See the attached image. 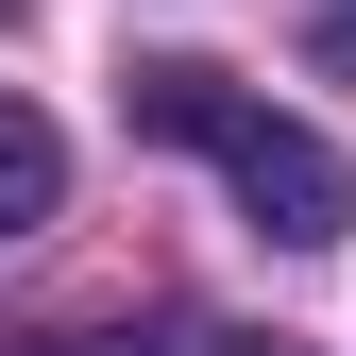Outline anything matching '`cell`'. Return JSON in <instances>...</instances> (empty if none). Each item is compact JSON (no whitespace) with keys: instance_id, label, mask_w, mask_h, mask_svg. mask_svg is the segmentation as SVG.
<instances>
[{"instance_id":"7a4b0ae2","label":"cell","mask_w":356,"mask_h":356,"mask_svg":"<svg viewBox=\"0 0 356 356\" xmlns=\"http://www.w3.org/2000/svg\"><path fill=\"white\" fill-rule=\"evenodd\" d=\"M51 204H68V136H51L34 102H0V238H34Z\"/></svg>"},{"instance_id":"3957f363","label":"cell","mask_w":356,"mask_h":356,"mask_svg":"<svg viewBox=\"0 0 356 356\" xmlns=\"http://www.w3.org/2000/svg\"><path fill=\"white\" fill-rule=\"evenodd\" d=\"M34 356H170V339H119V323H68V339H34Z\"/></svg>"},{"instance_id":"277c9868","label":"cell","mask_w":356,"mask_h":356,"mask_svg":"<svg viewBox=\"0 0 356 356\" xmlns=\"http://www.w3.org/2000/svg\"><path fill=\"white\" fill-rule=\"evenodd\" d=\"M220 356H305V339H220Z\"/></svg>"},{"instance_id":"6da1fadb","label":"cell","mask_w":356,"mask_h":356,"mask_svg":"<svg viewBox=\"0 0 356 356\" xmlns=\"http://www.w3.org/2000/svg\"><path fill=\"white\" fill-rule=\"evenodd\" d=\"M119 102H136V136H187V153H220V187H238V220H254L272 254H339V238H356V170H339V136H305V119L238 102V68L153 51Z\"/></svg>"}]
</instances>
